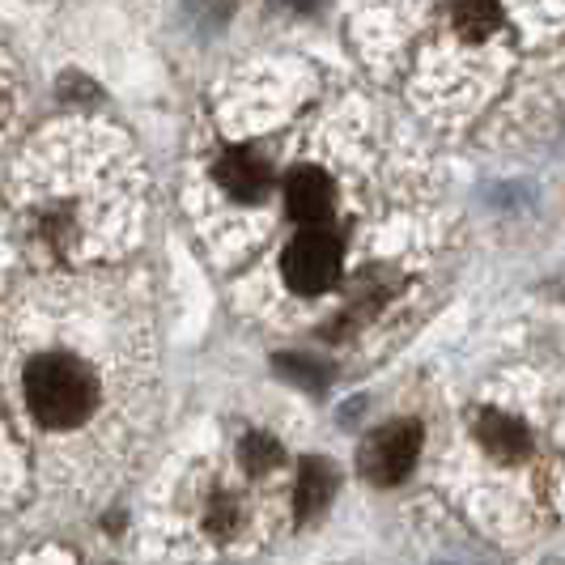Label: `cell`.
<instances>
[{
  "label": "cell",
  "mask_w": 565,
  "mask_h": 565,
  "mask_svg": "<svg viewBox=\"0 0 565 565\" xmlns=\"http://www.w3.org/2000/svg\"><path fill=\"white\" fill-rule=\"evenodd\" d=\"M26 404L52 429L82 425L94 408V379L68 358H39L26 370Z\"/></svg>",
  "instance_id": "cell-1"
},
{
  "label": "cell",
  "mask_w": 565,
  "mask_h": 565,
  "mask_svg": "<svg viewBox=\"0 0 565 565\" xmlns=\"http://www.w3.org/2000/svg\"><path fill=\"white\" fill-rule=\"evenodd\" d=\"M340 264V243L328 230H307L289 243L285 252V285L298 289V294H323L332 277H337Z\"/></svg>",
  "instance_id": "cell-2"
},
{
  "label": "cell",
  "mask_w": 565,
  "mask_h": 565,
  "mask_svg": "<svg viewBox=\"0 0 565 565\" xmlns=\"http://www.w3.org/2000/svg\"><path fill=\"white\" fill-rule=\"evenodd\" d=\"M417 451H422V429L417 425L413 422L387 425V429H379L370 438V447L362 451V472L374 484H396L417 463Z\"/></svg>",
  "instance_id": "cell-3"
},
{
  "label": "cell",
  "mask_w": 565,
  "mask_h": 565,
  "mask_svg": "<svg viewBox=\"0 0 565 565\" xmlns=\"http://www.w3.org/2000/svg\"><path fill=\"white\" fill-rule=\"evenodd\" d=\"M285 200H289V213L298 222L319 226L332 213V179L319 167H298L285 183Z\"/></svg>",
  "instance_id": "cell-4"
},
{
  "label": "cell",
  "mask_w": 565,
  "mask_h": 565,
  "mask_svg": "<svg viewBox=\"0 0 565 565\" xmlns=\"http://www.w3.org/2000/svg\"><path fill=\"white\" fill-rule=\"evenodd\" d=\"M264 167L255 162L252 153H243V149H230L226 158L217 162V183L226 188L230 196L238 200H255L259 192H264Z\"/></svg>",
  "instance_id": "cell-5"
},
{
  "label": "cell",
  "mask_w": 565,
  "mask_h": 565,
  "mask_svg": "<svg viewBox=\"0 0 565 565\" xmlns=\"http://www.w3.org/2000/svg\"><path fill=\"white\" fill-rule=\"evenodd\" d=\"M477 434H481V443L489 447V455H498V459H519V455H527V429L514 422V417L484 413Z\"/></svg>",
  "instance_id": "cell-6"
},
{
  "label": "cell",
  "mask_w": 565,
  "mask_h": 565,
  "mask_svg": "<svg viewBox=\"0 0 565 565\" xmlns=\"http://www.w3.org/2000/svg\"><path fill=\"white\" fill-rule=\"evenodd\" d=\"M502 22L498 0H455V26L463 39H489Z\"/></svg>",
  "instance_id": "cell-7"
},
{
  "label": "cell",
  "mask_w": 565,
  "mask_h": 565,
  "mask_svg": "<svg viewBox=\"0 0 565 565\" xmlns=\"http://www.w3.org/2000/svg\"><path fill=\"white\" fill-rule=\"evenodd\" d=\"M332 498V477L323 463H307L302 477H298V514H315Z\"/></svg>",
  "instance_id": "cell-8"
},
{
  "label": "cell",
  "mask_w": 565,
  "mask_h": 565,
  "mask_svg": "<svg viewBox=\"0 0 565 565\" xmlns=\"http://www.w3.org/2000/svg\"><path fill=\"white\" fill-rule=\"evenodd\" d=\"M238 459H243L247 472H264V468H273V463L281 459V447H277L273 438H264V434H252V438H243Z\"/></svg>",
  "instance_id": "cell-9"
},
{
  "label": "cell",
  "mask_w": 565,
  "mask_h": 565,
  "mask_svg": "<svg viewBox=\"0 0 565 565\" xmlns=\"http://www.w3.org/2000/svg\"><path fill=\"white\" fill-rule=\"evenodd\" d=\"M234 519H238V514H234V507H230L226 498H222V502H213V510H209V527H213L217 536H226L230 527H234Z\"/></svg>",
  "instance_id": "cell-10"
}]
</instances>
